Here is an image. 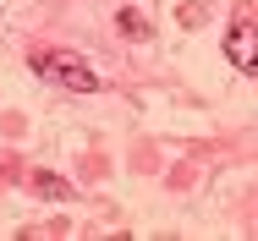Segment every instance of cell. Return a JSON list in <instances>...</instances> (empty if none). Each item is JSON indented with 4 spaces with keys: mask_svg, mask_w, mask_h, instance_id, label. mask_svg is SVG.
<instances>
[{
    "mask_svg": "<svg viewBox=\"0 0 258 241\" xmlns=\"http://www.w3.org/2000/svg\"><path fill=\"white\" fill-rule=\"evenodd\" d=\"M33 71L50 77V83H60V88H77V94H94L99 88V71L83 55H72V49H39L33 55Z\"/></svg>",
    "mask_w": 258,
    "mask_h": 241,
    "instance_id": "6da1fadb",
    "label": "cell"
},
{
    "mask_svg": "<svg viewBox=\"0 0 258 241\" xmlns=\"http://www.w3.org/2000/svg\"><path fill=\"white\" fill-rule=\"evenodd\" d=\"M225 55H231V66L258 71V28H231L225 33Z\"/></svg>",
    "mask_w": 258,
    "mask_h": 241,
    "instance_id": "7a4b0ae2",
    "label": "cell"
},
{
    "mask_svg": "<svg viewBox=\"0 0 258 241\" xmlns=\"http://www.w3.org/2000/svg\"><path fill=\"white\" fill-rule=\"evenodd\" d=\"M115 28H121L126 39H149V17H143V11H132V6L115 17Z\"/></svg>",
    "mask_w": 258,
    "mask_h": 241,
    "instance_id": "3957f363",
    "label": "cell"
},
{
    "mask_svg": "<svg viewBox=\"0 0 258 241\" xmlns=\"http://www.w3.org/2000/svg\"><path fill=\"white\" fill-rule=\"evenodd\" d=\"M33 187H39V192H44V197H55V203H66V197H72V187H66L60 176H44V170L33 176Z\"/></svg>",
    "mask_w": 258,
    "mask_h": 241,
    "instance_id": "277c9868",
    "label": "cell"
}]
</instances>
